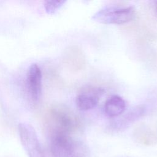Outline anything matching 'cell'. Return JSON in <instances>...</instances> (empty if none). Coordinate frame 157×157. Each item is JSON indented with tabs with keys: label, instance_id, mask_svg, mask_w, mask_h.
<instances>
[{
	"label": "cell",
	"instance_id": "6da1fadb",
	"mask_svg": "<svg viewBox=\"0 0 157 157\" xmlns=\"http://www.w3.org/2000/svg\"><path fill=\"white\" fill-rule=\"evenodd\" d=\"M50 153L52 157H88L86 146L64 134L51 135Z\"/></svg>",
	"mask_w": 157,
	"mask_h": 157
},
{
	"label": "cell",
	"instance_id": "7a4b0ae2",
	"mask_svg": "<svg viewBox=\"0 0 157 157\" xmlns=\"http://www.w3.org/2000/svg\"><path fill=\"white\" fill-rule=\"evenodd\" d=\"M134 7L117 6H107L94 14L92 19L102 24H124L135 18Z\"/></svg>",
	"mask_w": 157,
	"mask_h": 157
},
{
	"label": "cell",
	"instance_id": "3957f363",
	"mask_svg": "<svg viewBox=\"0 0 157 157\" xmlns=\"http://www.w3.org/2000/svg\"><path fill=\"white\" fill-rule=\"evenodd\" d=\"M52 121L51 135L70 134L80 126V120L70 110L66 107H55L50 112Z\"/></svg>",
	"mask_w": 157,
	"mask_h": 157
},
{
	"label": "cell",
	"instance_id": "277c9868",
	"mask_svg": "<svg viewBox=\"0 0 157 157\" xmlns=\"http://www.w3.org/2000/svg\"><path fill=\"white\" fill-rule=\"evenodd\" d=\"M21 143L28 157H46L34 128L28 123L18 126Z\"/></svg>",
	"mask_w": 157,
	"mask_h": 157
},
{
	"label": "cell",
	"instance_id": "5b68a950",
	"mask_svg": "<svg viewBox=\"0 0 157 157\" xmlns=\"http://www.w3.org/2000/svg\"><path fill=\"white\" fill-rule=\"evenodd\" d=\"M104 93V90L101 87L86 86L83 88L75 99L77 108L83 111L93 109L98 105Z\"/></svg>",
	"mask_w": 157,
	"mask_h": 157
},
{
	"label": "cell",
	"instance_id": "8992f818",
	"mask_svg": "<svg viewBox=\"0 0 157 157\" xmlns=\"http://www.w3.org/2000/svg\"><path fill=\"white\" fill-rule=\"evenodd\" d=\"M42 72L37 64H33L29 67L26 75L28 93L31 99L37 102L42 93Z\"/></svg>",
	"mask_w": 157,
	"mask_h": 157
},
{
	"label": "cell",
	"instance_id": "52a82bcc",
	"mask_svg": "<svg viewBox=\"0 0 157 157\" xmlns=\"http://www.w3.org/2000/svg\"><path fill=\"white\" fill-rule=\"evenodd\" d=\"M133 137L137 143L145 146H152L157 144V134L144 124L137 126L134 129Z\"/></svg>",
	"mask_w": 157,
	"mask_h": 157
},
{
	"label": "cell",
	"instance_id": "ba28073f",
	"mask_svg": "<svg viewBox=\"0 0 157 157\" xmlns=\"http://www.w3.org/2000/svg\"><path fill=\"white\" fill-rule=\"evenodd\" d=\"M126 107L125 101L118 95L110 96L105 102L104 112L109 117H115L120 115Z\"/></svg>",
	"mask_w": 157,
	"mask_h": 157
},
{
	"label": "cell",
	"instance_id": "9c48e42d",
	"mask_svg": "<svg viewBox=\"0 0 157 157\" xmlns=\"http://www.w3.org/2000/svg\"><path fill=\"white\" fill-rule=\"evenodd\" d=\"M69 63L75 70H80L85 64V58L82 50L76 47H71L69 52Z\"/></svg>",
	"mask_w": 157,
	"mask_h": 157
},
{
	"label": "cell",
	"instance_id": "30bf717a",
	"mask_svg": "<svg viewBox=\"0 0 157 157\" xmlns=\"http://www.w3.org/2000/svg\"><path fill=\"white\" fill-rule=\"evenodd\" d=\"M145 110V107L142 105H139L134 107L120 118V121L118 122V124H120V126H124V124L126 125V124L138 119L144 113Z\"/></svg>",
	"mask_w": 157,
	"mask_h": 157
},
{
	"label": "cell",
	"instance_id": "8fae6325",
	"mask_svg": "<svg viewBox=\"0 0 157 157\" xmlns=\"http://www.w3.org/2000/svg\"><path fill=\"white\" fill-rule=\"evenodd\" d=\"M66 2V1H46L44 3L45 11L49 14L55 13Z\"/></svg>",
	"mask_w": 157,
	"mask_h": 157
},
{
	"label": "cell",
	"instance_id": "7c38bea8",
	"mask_svg": "<svg viewBox=\"0 0 157 157\" xmlns=\"http://www.w3.org/2000/svg\"><path fill=\"white\" fill-rule=\"evenodd\" d=\"M155 14L157 16V1L155 2Z\"/></svg>",
	"mask_w": 157,
	"mask_h": 157
}]
</instances>
